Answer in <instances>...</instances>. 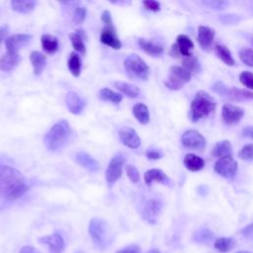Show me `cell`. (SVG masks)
<instances>
[{"mask_svg": "<svg viewBox=\"0 0 253 253\" xmlns=\"http://www.w3.org/2000/svg\"><path fill=\"white\" fill-rule=\"evenodd\" d=\"M19 253H42L40 252L37 248H35L34 246H31V245H27V246H23L21 249H20V252Z\"/></svg>", "mask_w": 253, "mask_h": 253, "instance_id": "816d5d0a", "label": "cell"}, {"mask_svg": "<svg viewBox=\"0 0 253 253\" xmlns=\"http://www.w3.org/2000/svg\"><path fill=\"white\" fill-rule=\"evenodd\" d=\"M115 87L123 94H125L128 98H136L139 95V89L135 85L123 82V81H117L115 82Z\"/></svg>", "mask_w": 253, "mask_h": 253, "instance_id": "f546056e", "label": "cell"}, {"mask_svg": "<svg viewBox=\"0 0 253 253\" xmlns=\"http://www.w3.org/2000/svg\"><path fill=\"white\" fill-rule=\"evenodd\" d=\"M99 97L103 101H109L114 104H119L123 100V95L121 93L114 92L113 90H111L109 88L101 89V91L99 93Z\"/></svg>", "mask_w": 253, "mask_h": 253, "instance_id": "e575fe53", "label": "cell"}, {"mask_svg": "<svg viewBox=\"0 0 253 253\" xmlns=\"http://www.w3.org/2000/svg\"><path fill=\"white\" fill-rule=\"evenodd\" d=\"M30 60H31L33 68H34V74L36 76L40 75L45 67V63H46L45 55L43 53H42L41 51L34 50L30 54Z\"/></svg>", "mask_w": 253, "mask_h": 253, "instance_id": "44dd1931", "label": "cell"}, {"mask_svg": "<svg viewBox=\"0 0 253 253\" xmlns=\"http://www.w3.org/2000/svg\"><path fill=\"white\" fill-rule=\"evenodd\" d=\"M145 155L150 160H157L162 157V152L156 148H148L145 152Z\"/></svg>", "mask_w": 253, "mask_h": 253, "instance_id": "f6af8a7d", "label": "cell"}, {"mask_svg": "<svg viewBox=\"0 0 253 253\" xmlns=\"http://www.w3.org/2000/svg\"><path fill=\"white\" fill-rule=\"evenodd\" d=\"M215 52L217 56L226 64V65H233L234 64V59L231 55L230 50L228 49L227 46L224 44H216L215 45Z\"/></svg>", "mask_w": 253, "mask_h": 253, "instance_id": "d6a6232c", "label": "cell"}, {"mask_svg": "<svg viewBox=\"0 0 253 253\" xmlns=\"http://www.w3.org/2000/svg\"><path fill=\"white\" fill-rule=\"evenodd\" d=\"M214 38V31L207 26H200L198 29V42L204 48L211 46Z\"/></svg>", "mask_w": 253, "mask_h": 253, "instance_id": "ffe728a7", "label": "cell"}, {"mask_svg": "<svg viewBox=\"0 0 253 253\" xmlns=\"http://www.w3.org/2000/svg\"><path fill=\"white\" fill-rule=\"evenodd\" d=\"M238 157L245 161H253V143L243 146L238 152Z\"/></svg>", "mask_w": 253, "mask_h": 253, "instance_id": "f35d334b", "label": "cell"}, {"mask_svg": "<svg viewBox=\"0 0 253 253\" xmlns=\"http://www.w3.org/2000/svg\"><path fill=\"white\" fill-rule=\"evenodd\" d=\"M81 58L76 52H71L68 60H67V66L71 74L75 77H78L81 72Z\"/></svg>", "mask_w": 253, "mask_h": 253, "instance_id": "1f68e13d", "label": "cell"}, {"mask_svg": "<svg viewBox=\"0 0 253 253\" xmlns=\"http://www.w3.org/2000/svg\"><path fill=\"white\" fill-rule=\"evenodd\" d=\"M162 206L161 203L157 200H149L147 201L142 208V217L149 223H155L158 215L160 214Z\"/></svg>", "mask_w": 253, "mask_h": 253, "instance_id": "4fadbf2b", "label": "cell"}, {"mask_svg": "<svg viewBox=\"0 0 253 253\" xmlns=\"http://www.w3.org/2000/svg\"><path fill=\"white\" fill-rule=\"evenodd\" d=\"M244 116V110L232 104H224L221 111V118L225 125L232 126L240 122Z\"/></svg>", "mask_w": 253, "mask_h": 253, "instance_id": "8fae6325", "label": "cell"}, {"mask_svg": "<svg viewBox=\"0 0 253 253\" xmlns=\"http://www.w3.org/2000/svg\"><path fill=\"white\" fill-rule=\"evenodd\" d=\"M125 68L129 77L138 80H146L149 76L150 69L145 61L137 54H128L124 61Z\"/></svg>", "mask_w": 253, "mask_h": 253, "instance_id": "277c9868", "label": "cell"}, {"mask_svg": "<svg viewBox=\"0 0 253 253\" xmlns=\"http://www.w3.org/2000/svg\"><path fill=\"white\" fill-rule=\"evenodd\" d=\"M74 253H84L83 251H76V252H74Z\"/></svg>", "mask_w": 253, "mask_h": 253, "instance_id": "9f6ffc18", "label": "cell"}, {"mask_svg": "<svg viewBox=\"0 0 253 253\" xmlns=\"http://www.w3.org/2000/svg\"><path fill=\"white\" fill-rule=\"evenodd\" d=\"M229 99L232 100H253V92L246 90V89H238L235 87L228 88L226 96Z\"/></svg>", "mask_w": 253, "mask_h": 253, "instance_id": "4dcf8cb0", "label": "cell"}, {"mask_svg": "<svg viewBox=\"0 0 253 253\" xmlns=\"http://www.w3.org/2000/svg\"><path fill=\"white\" fill-rule=\"evenodd\" d=\"M20 61L19 53L6 52L0 57V70L2 71H11Z\"/></svg>", "mask_w": 253, "mask_h": 253, "instance_id": "cb8c5ba5", "label": "cell"}, {"mask_svg": "<svg viewBox=\"0 0 253 253\" xmlns=\"http://www.w3.org/2000/svg\"><path fill=\"white\" fill-rule=\"evenodd\" d=\"M184 165L186 168L192 172H197L200 171L204 168L205 166V161L202 157L194 154V153H189L184 157L183 160Z\"/></svg>", "mask_w": 253, "mask_h": 253, "instance_id": "603a6c76", "label": "cell"}, {"mask_svg": "<svg viewBox=\"0 0 253 253\" xmlns=\"http://www.w3.org/2000/svg\"><path fill=\"white\" fill-rule=\"evenodd\" d=\"M227 90H228V87H226L222 82H219V81L215 82L212 86V91L217 93L220 96H223V97L226 96Z\"/></svg>", "mask_w": 253, "mask_h": 253, "instance_id": "7bdbcfd3", "label": "cell"}, {"mask_svg": "<svg viewBox=\"0 0 253 253\" xmlns=\"http://www.w3.org/2000/svg\"><path fill=\"white\" fill-rule=\"evenodd\" d=\"M206 5L210 6L211 8H214V9H222L227 3L223 2V1H210V2H205Z\"/></svg>", "mask_w": 253, "mask_h": 253, "instance_id": "681fc988", "label": "cell"}, {"mask_svg": "<svg viewBox=\"0 0 253 253\" xmlns=\"http://www.w3.org/2000/svg\"><path fill=\"white\" fill-rule=\"evenodd\" d=\"M126 161V156L123 153H117L113 156L111 161L109 162V165L106 169V180L107 183L112 186L115 182H117L123 172V166Z\"/></svg>", "mask_w": 253, "mask_h": 253, "instance_id": "52a82bcc", "label": "cell"}, {"mask_svg": "<svg viewBox=\"0 0 253 253\" xmlns=\"http://www.w3.org/2000/svg\"><path fill=\"white\" fill-rule=\"evenodd\" d=\"M132 114L134 118L141 125H146L149 122V111L146 105L142 103H137L132 107Z\"/></svg>", "mask_w": 253, "mask_h": 253, "instance_id": "f1b7e54d", "label": "cell"}, {"mask_svg": "<svg viewBox=\"0 0 253 253\" xmlns=\"http://www.w3.org/2000/svg\"><path fill=\"white\" fill-rule=\"evenodd\" d=\"M119 137L123 144L128 148L135 149L140 145V138L135 130L129 126H124L119 131Z\"/></svg>", "mask_w": 253, "mask_h": 253, "instance_id": "5bb4252c", "label": "cell"}, {"mask_svg": "<svg viewBox=\"0 0 253 253\" xmlns=\"http://www.w3.org/2000/svg\"><path fill=\"white\" fill-rule=\"evenodd\" d=\"M242 135L253 139V126H248L242 130Z\"/></svg>", "mask_w": 253, "mask_h": 253, "instance_id": "f5cc1de1", "label": "cell"}, {"mask_svg": "<svg viewBox=\"0 0 253 253\" xmlns=\"http://www.w3.org/2000/svg\"><path fill=\"white\" fill-rule=\"evenodd\" d=\"M116 253H140L139 246L136 244H130L127 245L120 250H118Z\"/></svg>", "mask_w": 253, "mask_h": 253, "instance_id": "bcb514c9", "label": "cell"}, {"mask_svg": "<svg viewBox=\"0 0 253 253\" xmlns=\"http://www.w3.org/2000/svg\"><path fill=\"white\" fill-rule=\"evenodd\" d=\"M37 5V2L34 0H14L11 2L12 9L18 13L29 14L31 13Z\"/></svg>", "mask_w": 253, "mask_h": 253, "instance_id": "83f0119b", "label": "cell"}, {"mask_svg": "<svg viewBox=\"0 0 253 253\" xmlns=\"http://www.w3.org/2000/svg\"><path fill=\"white\" fill-rule=\"evenodd\" d=\"M138 45L144 52H146L147 54H149L151 56H158L164 51V48L162 45L154 43L149 41H146L145 39H139Z\"/></svg>", "mask_w": 253, "mask_h": 253, "instance_id": "4316f807", "label": "cell"}, {"mask_svg": "<svg viewBox=\"0 0 253 253\" xmlns=\"http://www.w3.org/2000/svg\"><path fill=\"white\" fill-rule=\"evenodd\" d=\"M76 162L84 167L85 169H87L90 172H97L100 169V164L99 162L93 158L89 153L85 152V151H79L76 154Z\"/></svg>", "mask_w": 253, "mask_h": 253, "instance_id": "e0dca14e", "label": "cell"}, {"mask_svg": "<svg viewBox=\"0 0 253 253\" xmlns=\"http://www.w3.org/2000/svg\"><path fill=\"white\" fill-rule=\"evenodd\" d=\"M41 244L48 246L49 253H62L64 249V240L60 233L53 232L48 235H44L38 238Z\"/></svg>", "mask_w": 253, "mask_h": 253, "instance_id": "7c38bea8", "label": "cell"}, {"mask_svg": "<svg viewBox=\"0 0 253 253\" xmlns=\"http://www.w3.org/2000/svg\"><path fill=\"white\" fill-rule=\"evenodd\" d=\"M181 142L184 147L193 150L203 151L207 146L206 138L197 130L189 129L186 130L181 137Z\"/></svg>", "mask_w": 253, "mask_h": 253, "instance_id": "ba28073f", "label": "cell"}, {"mask_svg": "<svg viewBox=\"0 0 253 253\" xmlns=\"http://www.w3.org/2000/svg\"><path fill=\"white\" fill-rule=\"evenodd\" d=\"M237 253H250V252H248V251H239Z\"/></svg>", "mask_w": 253, "mask_h": 253, "instance_id": "11a10c76", "label": "cell"}, {"mask_svg": "<svg viewBox=\"0 0 253 253\" xmlns=\"http://www.w3.org/2000/svg\"><path fill=\"white\" fill-rule=\"evenodd\" d=\"M72 129L70 125L65 120H60L55 123L43 136V142L46 148L50 151H57L63 148L70 140Z\"/></svg>", "mask_w": 253, "mask_h": 253, "instance_id": "7a4b0ae2", "label": "cell"}, {"mask_svg": "<svg viewBox=\"0 0 253 253\" xmlns=\"http://www.w3.org/2000/svg\"><path fill=\"white\" fill-rule=\"evenodd\" d=\"M237 163L232 156L218 158L213 166L214 171L226 179H232L237 172Z\"/></svg>", "mask_w": 253, "mask_h": 253, "instance_id": "9c48e42d", "label": "cell"}, {"mask_svg": "<svg viewBox=\"0 0 253 253\" xmlns=\"http://www.w3.org/2000/svg\"><path fill=\"white\" fill-rule=\"evenodd\" d=\"M239 58L246 65L253 67V49L249 47H242L239 50Z\"/></svg>", "mask_w": 253, "mask_h": 253, "instance_id": "74e56055", "label": "cell"}, {"mask_svg": "<svg viewBox=\"0 0 253 253\" xmlns=\"http://www.w3.org/2000/svg\"><path fill=\"white\" fill-rule=\"evenodd\" d=\"M162 183L165 185H170L171 180L168 178V176L160 169H150L145 172L144 174V182L147 186H151L152 182Z\"/></svg>", "mask_w": 253, "mask_h": 253, "instance_id": "ac0fdd59", "label": "cell"}, {"mask_svg": "<svg viewBox=\"0 0 253 253\" xmlns=\"http://www.w3.org/2000/svg\"><path fill=\"white\" fill-rule=\"evenodd\" d=\"M33 39L30 34H15L8 37L5 41V45L7 52L18 53V51L29 44Z\"/></svg>", "mask_w": 253, "mask_h": 253, "instance_id": "30bf717a", "label": "cell"}, {"mask_svg": "<svg viewBox=\"0 0 253 253\" xmlns=\"http://www.w3.org/2000/svg\"><path fill=\"white\" fill-rule=\"evenodd\" d=\"M29 191L22 173L16 168L0 164V196L8 201L22 198Z\"/></svg>", "mask_w": 253, "mask_h": 253, "instance_id": "6da1fadb", "label": "cell"}, {"mask_svg": "<svg viewBox=\"0 0 253 253\" xmlns=\"http://www.w3.org/2000/svg\"><path fill=\"white\" fill-rule=\"evenodd\" d=\"M70 38V42L71 44L73 46V48L82 53L85 54L86 53V47H85V43H84V40L86 39V35L84 33V31L82 30H76L75 33H72L69 35Z\"/></svg>", "mask_w": 253, "mask_h": 253, "instance_id": "d4e9b609", "label": "cell"}, {"mask_svg": "<svg viewBox=\"0 0 253 253\" xmlns=\"http://www.w3.org/2000/svg\"><path fill=\"white\" fill-rule=\"evenodd\" d=\"M211 154L215 157L222 158L232 156V145L228 140H221L214 144Z\"/></svg>", "mask_w": 253, "mask_h": 253, "instance_id": "484cf974", "label": "cell"}, {"mask_svg": "<svg viewBox=\"0 0 253 253\" xmlns=\"http://www.w3.org/2000/svg\"><path fill=\"white\" fill-rule=\"evenodd\" d=\"M101 20L102 22L105 24V26H110L113 25V21H112V15L108 10L103 11L102 15H101Z\"/></svg>", "mask_w": 253, "mask_h": 253, "instance_id": "c3c4849f", "label": "cell"}, {"mask_svg": "<svg viewBox=\"0 0 253 253\" xmlns=\"http://www.w3.org/2000/svg\"><path fill=\"white\" fill-rule=\"evenodd\" d=\"M241 234L249 240H253V223L248 224L241 230Z\"/></svg>", "mask_w": 253, "mask_h": 253, "instance_id": "7dc6e473", "label": "cell"}, {"mask_svg": "<svg viewBox=\"0 0 253 253\" xmlns=\"http://www.w3.org/2000/svg\"><path fill=\"white\" fill-rule=\"evenodd\" d=\"M239 81L243 86L253 90V73L252 72H249V71L241 72L239 75Z\"/></svg>", "mask_w": 253, "mask_h": 253, "instance_id": "ab89813d", "label": "cell"}, {"mask_svg": "<svg viewBox=\"0 0 253 253\" xmlns=\"http://www.w3.org/2000/svg\"><path fill=\"white\" fill-rule=\"evenodd\" d=\"M147 253H161L158 249H151V250H149Z\"/></svg>", "mask_w": 253, "mask_h": 253, "instance_id": "db71d44e", "label": "cell"}, {"mask_svg": "<svg viewBox=\"0 0 253 253\" xmlns=\"http://www.w3.org/2000/svg\"><path fill=\"white\" fill-rule=\"evenodd\" d=\"M41 42L42 49L48 54L55 53L59 47L58 39L49 34H43L41 37Z\"/></svg>", "mask_w": 253, "mask_h": 253, "instance_id": "7402d4cb", "label": "cell"}, {"mask_svg": "<svg viewBox=\"0 0 253 253\" xmlns=\"http://www.w3.org/2000/svg\"><path fill=\"white\" fill-rule=\"evenodd\" d=\"M182 63H183V67L186 70H188L191 74L197 73L201 69L199 60L194 55H191V56H188V57H184L183 60H182Z\"/></svg>", "mask_w": 253, "mask_h": 253, "instance_id": "d590c367", "label": "cell"}, {"mask_svg": "<svg viewBox=\"0 0 253 253\" xmlns=\"http://www.w3.org/2000/svg\"><path fill=\"white\" fill-rule=\"evenodd\" d=\"M100 41L102 43L109 45L114 49H120L122 47V42L119 40L113 25L105 26L103 28L100 36Z\"/></svg>", "mask_w": 253, "mask_h": 253, "instance_id": "9a60e30c", "label": "cell"}, {"mask_svg": "<svg viewBox=\"0 0 253 253\" xmlns=\"http://www.w3.org/2000/svg\"><path fill=\"white\" fill-rule=\"evenodd\" d=\"M219 19H220V21H222L225 24H233L238 21V19L232 15H222Z\"/></svg>", "mask_w": 253, "mask_h": 253, "instance_id": "f907efd6", "label": "cell"}, {"mask_svg": "<svg viewBox=\"0 0 253 253\" xmlns=\"http://www.w3.org/2000/svg\"><path fill=\"white\" fill-rule=\"evenodd\" d=\"M214 248L222 253L228 252L231 249H233V247L235 246V242L232 238H227V237H220L215 239L214 243H213Z\"/></svg>", "mask_w": 253, "mask_h": 253, "instance_id": "836d02e7", "label": "cell"}, {"mask_svg": "<svg viewBox=\"0 0 253 253\" xmlns=\"http://www.w3.org/2000/svg\"><path fill=\"white\" fill-rule=\"evenodd\" d=\"M143 6L152 12H157L160 10V3L158 1H152V0H144L142 2Z\"/></svg>", "mask_w": 253, "mask_h": 253, "instance_id": "ee69618b", "label": "cell"}, {"mask_svg": "<svg viewBox=\"0 0 253 253\" xmlns=\"http://www.w3.org/2000/svg\"><path fill=\"white\" fill-rule=\"evenodd\" d=\"M192 74L182 66H171L168 79L164 82L165 86L170 90H180L185 83L189 82Z\"/></svg>", "mask_w": 253, "mask_h": 253, "instance_id": "8992f818", "label": "cell"}, {"mask_svg": "<svg viewBox=\"0 0 253 253\" xmlns=\"http://www.w3.org/2000/svg\"><path fill=\"white\" fill-rule=\"evenodd\" d=\"M175 45L177 46V49L179 51V54L183 55L184 57H188L193 55L191 53V50L194 48V42L192 40L186 36V35H179L177 37V41Z\"/></svg>", "mask_w": 253, "mask_h": 253, "instance_id": "d6986e66", "label": "cell"}, {"mask_svg": "<svg viewBox=\"0 0 253 253\" xmlns=\"http://www.w3.org/2000/svg\"><path fill=\"white\" fill-rule=\"evenodd\" d=\"M86 13H87V10L85 7H77L75 9V12H74V15H73V23L74 24H81L83 23V21L85 20V17H86Z\"/></svg>", "mask_w": 253, "mask_h": 253, "instance_id": "b9f144b4", "label": "cell"}, {"mask_svg": "<svg viewBox=\"0 0 253 253\" xmlns=\"http://www.w3.org/2000/svg\"><path fill=\"white\" fill-rule=\"evenodd\" d=\"M88 230L92 238V241L97 248H100L103 250L108 246V242H109L108 224L103 218L93 217L89 222Z\"/></svg>", "mask_w": 253, "mask_h": 253, "instance_id": "5b68a950", "label": "cell"}, {"mask_svg": "<svg viewBox=\"0 0 253 253\" xmlns=\"http://www.w3.org/2000/svg\"><path fill=\"white\" fill-rule=\"evenodd\" d=\"M65 103L68 111L73 115H79L85 107V101L75 92L67 93Z\"/></svg>", "mask_w": 253, "mask_h": 253, "instance_id": "2e32d148", "label": "cell"}, {"mask_svg": "<svg viewBox=\"0 0 253 253\" xmlns=\"http://www.w3.org/2000/svg\"><path fill=\"white\" fill-rule=\"evenodd\" d=\"M126 173L128 179L133 183L136 184L139 182V172L133 165H126Z\"/></svg>", "mask_w": 253, "mask_h": 253, "instance_id": "60d3db41", "label": "cell"}, {"mask_svg": "<svg viewBox=\"0 0 253 253\" xmlns=\"http://www.w3.org/2000/svg\"><path fill=\"white\" fill-rule=\"evenodd\" d=\"M215 108L216 102L213 97L205 91H199L191 103L189 114L190 120L193 123H196L213 113Z\"/></svg>", "mask_w": 253, "mask_h": 253, "instance_id": "3957f363", "label": "cell"}, {"mask_svg": "<svg viewBox=\"0 0 253 253\" xmlns=\"http://www.w3.org/2000/svg\"><path fill=\"white\" fill-rule=\"evenodd\" d=\"M213 233L208 228H201L194 234V240L199 243H210L213 239Z\"/></svg>", "mask_w": 253, "mask_h": 253, "instance_id": "8d00e7d4", "label": "cell"}]
</instances>
